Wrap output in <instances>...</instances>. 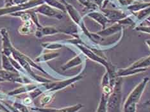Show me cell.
Instances as JSON below:
<instances>
[{
    "instance_id": "obj_21",
    "label": "cell",
    "mask_w": 150,
    "mask_h": 112,
    "mask_svg": "<svg viewBox=\"0 0 150 112\" xmlns=\"http://www.w3.org/2000/svg\"><path fill=\"white\" fill-rule=\"evenodd\" d=\"M29 0H5V7H10V6H16L20 4H23Z\"/></svg>"
},
{
    "instance_id": "obj_27",
    "label": "cell",
    "mask_w": 150,
    "mask_h": 112,
    "mask_svg": "<svg viewBox=\"0 0 150 112\" xmlns=\"http://www.w3.org/2000/svg\"><path fill=\"white\" fill-rule=\"evenodd\" d=\"M119 24H123V25H131L133 23V21L130 19H125L121 21H119Z\"/></svg>"
},
{
    "instance_id": "obj_3",
    "label": "cell",
    "mask_w": 150,
    "mask_h": 112,
    "mask_svg": "<svg viewBox=\"0 0 150 112\" xmlns=\"http://www.w3.org/2000/svg\"><path fill=\"white\" fill-rule=\"evenodd\" d=\"M149 80V79L148 77H145V78L143 79V80L141 83L138 84V85L132 90L130 94H129L127 100L125 101L124 106L131 104H138L139 100L141 99L143 92H144L146 85H147Z\"/></svg>"
},
{
    "instance_id": "obj_30",
    "label": "cell",
    "mask_w": 150,
    "mask_h": 112,
    "mask_svg": "<svg viewBox=\"0 0 150 112\" xmlns=\"http://www.w3.org/2000/svg\"><path fill=\"white\" fill-rule=\"evenodd\" d=\"M147 20H148V21H149V22H150V16H149V17H148V19H147Z\"/></svg>"
},
{
    "instance_id": "obj_12",
    "label": "cell",
    "mask_w": 150,
    "mask_h": 112,
    "mask_svg": "<svg viewBox=\"0 0 150 112\" xmlns=\"http://www.w3.org/2000/svg\"><path fill=\"white\" fill-rule=\"evenodd\" d=\"M146 68H138V69H119L118 72H116V76L117 77H121V76H129L133 75V74H137L138 73L144 72L146 70Z\"/></svg>"
},
{
    "instance_id": "obj_25",
    "label": "cell",
    "mask_w": 150,
    "mask_h": 112,
    "mask_svg": "<svg viewBox=\"0 0 150 112\" xmlns=\"http://www.w3.org/2000/svg\"><path fill=\"white\" fill-rule=\"evenodd\" d=\"M135 30L137 31L150 34V26H139L137 27Z\"/></svg>"
},
{
    "instance_id": "obj_5",
    "label": "cell",
    "mask_w": 150,
    "mask_h": 112,
    "mask_svg": "<svg viewBox=\"0 0 150 112\" xmlns=\"http://www.w3.org/2000/svg\"><path fill=\"white\" fill-rule=\"evenodd\" d=\"M0 33H1L3 42V54L9 56L11 53H12L13 48L10 41L8 32L5 28H1L0 29Z\"/></svg>"
},
{
    "instance_id": "obj_19",
    "label": "cell",
    "mask_w": 150,
    "mask_h": 112,
    "mask_svg": "<svg viewBox=\"0 0 150 112\" xmlns=\"http://www.w3.org/2000/svg\"><path fill=\"white\" fill-rule=\"evenodd\" d=\"M81 63V59L80 58V56H76L74 58L69 61L67 63L65 64L64 66H62V69L63 70H66L67 69H69L71 67H74L76 66H78Z\"/></svg>"
},
{
    "instance_id": "obj_8",
    "label": "cell",
    "mask_w": 150,
    "mask_h": 112,
    "mask_svg": "<svg viewBox=\"0 0 150 112\" xmlns=\"http://www.w3.org/2000/svg\"><path fill=\"white\" fill-rule=\"evenodd\" d=\"M102 11L104 12L105 15L111 21H119L126 17L124 13L121 11H115V10L102 9Z\"/></svg>"
},
{
    "instance_id": "obj_1",
    "label": "cell",
    "mask_w": 150,
    "mask_h": 112,
    "mask_svg": "<svg viewBox=\"0 0 150 112\" xmlns=\"http://www.w3.org/2000/svg\"><path fill=\"white\" fill-rule=\"evenodd\" d=\"M122 79L116 80L112 93L107 99V112H121Z\"/></svg>"
},
{
    "instance_id": "obj_6",
    "label": "cell",
    "mask_w": 150,
    "mask_h": 112,
    "mask_svg": "<svg viewBox=\"0 0 150 112\" xmlns=\"http://www.w3.org/2000/svg\"><path fill=\"white\" fill-rule=\"evenodd\" d=\"M62 3L66 6V11L69 13L71 18H72L73 21L76 23L77 25H80L81 22V17L79 14V13L74 8L73 5H71L69 3H68L66 0H62Z\"/></svg>"
},
{
    "instance_id": "obj_15",
    "label": "cell",
    "mask_w": 150,
    "mask_h": 112,
    "mask_svg": "<svg viewBox=\"0 0 150 112\" xmlns=\"http://www.w3.org/2000/svg\"><path fill=\"white\" fill-rule=\"evenodd\" d=\"M150 66V56L146 58H142L137 61L134 64H132L131 66L128 67V69H138V68H146Z\"/></svg>"
},
{
    "instance_id": "obj_7",
    "label": "cell",
    "mask_w": 150,
    "mask_h": 112,
    "mask_svg": "<svg viewBox=\"0 0 150 112\" xmlns=\"http://www.w3.org/2000/svg\"><path fill=\"white\" fill-rule=\"evenodd\" d=\"M81 76H76V77H74V78L66 80L64 81H60V82H57V83H52L51 82L50 86V89L51 91H55V90H59L63 89V88L67 87V85H69L70 84L72 83H74V81H76L78 80H80L81 78Z\"/></svg>"
},
{
    "instance_id": "obj_16",
    "label": "cell",
    "mask_w": 150,
    "mask_h": 112,
    "mask_svg": "<svg viewBox=\"0 0 150 112\" xmlns=\"http://www.w3.org/2000/svg\"><path fill=\"white\" fill-rule=\"evenodd\" d=\"M44 3H46L47 5H50L53 8H55L60 10V11H62L64 12H66V6L63 4L62 3H61L57 0H43Z\"/></svg>"
},
{
    "instance_id": "obj_2",
    "label": "cell",
    "mask_w": 150,
    "mask_h": 112,
    "mask_svg": "<svg viewBox=\"0 0 150 112\" xmlns=\"http://www.w3.org/2000/svg\"><path fill=\"white\" fill-rule=\"evenodd\" d=\"M44 1L43 0H29L23 4H20L16 6H10V7H4L0 8V16L6 14H11L17 12L25 11L26 10L31 9L38 5L43 4Z\"/></svg>"
},
{
    "instance_id": "obj_11",
    "label": "cell",
    "mask_w": 150,
    "mask_h": 112,
    "mask_svg": "<svg viewBox=\"0 0 150 112\" xmlns=\"http://www.w3.org/2000/svg\"><path fill=\"white\" fill-rule=\"evenodd\" d=\"M59 31L54 27L46 26L42 27L41 28H37L35 33V35L37 37H41L44 35H54V34L59 33Z\"/></svg>"
},
{
    "instance_id": "obj_20",
    "label": "cell",
    "mask_w": 150,
    "mask_h": 112,
    "mask_svg": "<svg viewBox=\"0 0 150 112\" xmlns=\"http://www.w3.org/2000/svg\"><path fill=\"white\" fill-rule=\"evenodd\" d=\"M150 6V3H140V4L133 5L128 6V9L131 11L137 12L139 11H141L142 9H144L147 7Z\"/></svg>"
},
{
    "instance_id": "obj_23",
    "label": "cell",
    "mask_w": 150,
    "mask_h": 112,
    "mask_svg": "<svg viewBox=\"0 0 150 112\" xmlns=\"http://www.w3.org/2000/svg\"><path fill=\"white\" fill-rule=\"evenodd\" d=\"M149 14H150V6L144 9H142L139 12V15H138V19H142L143 18H144L145 17H146Z\"/></svg>"
},
{
    "instance_id": "obj_24",
    "label": "cell",
    "mask_w": 150,
    "mask_h": 112,
    "mask_svg": "<svg viewBox=\"0 0 150 112\" xmlns=\"http://www.w3.org/2000/svg\"><path fill=\"white\" fill-rule=\"evenodd\" d=\"M137 111V104H131L124 106L123 112H136Z\"/></svg>"
},
{
    "instance_id": "obj_22",
    "label": "cell",
    "mask_w": 150,
    "mask_h": 112,
    "mask_svg": "<svg viewBox=\"0 0 150 112\" xmlns=\"http://www.w3.org/2000/svg\"><path fill=\"white\" fill-rule=\"evenodd\" d=\"M78 1H79L81 4L86 6L88 8L96 9L97 8L96 5H95L94 3L91 2L90 0H78Z\"/></svg>"
},
{
    "instance_id": "obj_4",
    "label": "cell",
    "mask_w": 150,
    "mask_h": 112,
    "mask_svg": "<svg viewBox=\"0 0 150 112\" xmlns=\"http://www.w3.org/2000/svg\"><path fill=\"white\" fill-rule=\"evenodd\" d=\"M37 13H39L40 14L50 17V18H57L58 19H61L63 18V14L59 11L54 9L52 6L47 4H42L34 10Z\"/></svg>"
},
{
    "instance_id": "obj_10",
    "label": "cell",
    "mask_w": 150,
    "mask_h": 112,
    "mask_svg": "<svg viewBox=\"0 0 150 112\" xmlns=\"http://www.w3.org/2000/svg\"><path fill=\"white\" fill-rule=\"evenodd\" d=\"M88 16L89 17V18L95 20V21H97L98 23H100V25L103 26V29H105L106 24L109 21V19L106 16L99 12H91L89 13H88Z\"/></svg>"
},
{
    "instance_id": "obj_26",
    "label": "cell",
    "mask_w": 150,
    "mask_h": 112,
    "mask_svg": "<svg viewBox=\"0 0 150 112\" xmlns=\"http://www.w3.org/2000/svg\"><path fill=\"white\" fill-rule=\"evenodd\" d=\"M139 112H150V103H146L143 104Z\"/></svg>"
},
{
    "instance_id": "obj_29",
    "label": "cell",
    "mask_w": 150,
    "mask_h": 112,
    "mask_svg": "<svg viewBox=\"0 0 150 112\" xmlns=\"http://www.w3.org/2000/svg\"><path fill=\"white\" fill-rule=\"evenodd\" d=\"M146 44H147V45L148 46L149 48L150 49V40H146Z\"/></svg>"
},
{
    "instance_id": "obj_14",
    "label": "cell",
    "mask_w": 150,
    "mask_h": 112,
    "mask_svg": "<svg viewBox=\"0 0 150 112\" xmlns=\"http://www.w3.org/2000/svg\"><path fill=\"white\" fill-rule=\"evenodd\" d=\"M121 30V26L119 25H115L112 26L107 29H104L103 31L98 32V34L100 36H109L111 35L112 34L116 33L119 32V30Z\"/></svg>"
},
{
    "instance_id": "obj_13",
    "label": "cell",
    "mask_w": 150,
    "mask_h": 112,
    "mask_svg": "<svg viewBox=\"0 0 150 112\" xmlns=\"http://www.w3.org/2000/svg\"><path fill=\"white\" fill-rule=\"evenodd\" d=\"M25 23L20 27L19 30V32L21 34H29V33H32L33 31V26L34 23L32 19H30L28 20H26V21H23Z\"/></svg>"
},
{
    "instance_id": "obj_17",
    "label": "cell",
    "mask_w": 150,
    "mask_h": 112,
    "mask_svg": "<svg viewBox=\"0 0 150 112\" xmlns=\"http://www.w3.org/2000/svg\"><path fill=\"white\" fill-rule=\"evenodd\" d=\"M2 67L5 70H9L11 72L17 73L15 68L12 65L11 62H10L8 58L4 54L2 55Z\"/></svg>"
},
{
    "instance_id": "obj_9",
    "label": "cell",
    "mask_w": 150,
    "mask_h": 112,
    "mask_svg": "<svg viewBox=\"0 0 150 112\" xmlns=\"http://www.w3.org/2000/svg\"><path fill=\"white\" fill-rule=\"evenodd\" d=\"M83 107V105L78 104L74 106L62 108V109H35L41 112H76Z\"/></svg>"
},
{
    "instance_id": "obj_18",
    "label": "cell",
    "mask_w": 150,
    "mask_h": 112,
    "mask_svg": "<svg viewBox=\"0 0 150 112\" xmlns=\"http://www.w3.org/2000/svg\"><path fill=\"white\" fill-rule=\"evenodd\" d=\"M107 99L108 96H105L103 94H102V96L101 97L100 102V103H99L96 112H107Z\"/></svg>"
},
{
    "instance_id": "obj_28",
    "label": "cell",
    "mask_w": 150,
    "mask_h": 112,
    "mask_svg": "<svg viewBox=\"0 0 150 112\" xmlns=\"http://www.w3.org/2000/svg\"><path fill=\"white\" fill-rule=\"evenodd\" d=\"M90 1L91 2H93V3H94L95 5L101 6L102 4H103L104 0H90Z\"/></svg>"
}]
</instances>
